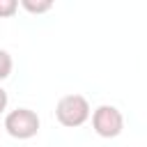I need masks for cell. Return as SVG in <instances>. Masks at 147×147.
I'll return each mask as SVG.
<instances>
[{
    "mask_svg": "<svg viewBox=\"0 0 147 147\" xmlns=\"http://www.w3.org/2000/svg\"><path fill=\"white\" fill-rule=\"evenodd\" d=\"M90 115H92V110H90V103L83 94H67L55 106V117L67 129L83 126L90 119Z\"/></svg>",
    "mask_w": 147,
    "mask_h": 147,
    "instance_id": "1",
    "label": "cell"
},
{
    "mask_svg": "<svg viewBox=\"0 0 147 147\" xmlns=\"http://www.w3.org/2000/svg\"><path fill=\"white\" fill-rule=\"evenodd\" d=\"M5 129L16 140H30L39 133V115L30 108H16V110L7 113Z\"/></svg>",
    "mask_w": 147,
    "mask_h": 147,
    "instance_id": "2",
    "label": "cell"
},
{
    "mask_svg": "<svg viewBox=\"0 0 147 147\" xmlns=\"http://www.w3.org/2000/svg\"><path fill=\"white\" fill-rule=\"evenodd\" d=\"M92 129L101 138H117L124 129V115L119 113V108L103 103L92 113Z\"/></svg>",
    "mask_w": 147,
    "mask_h": 147,
    "instance_id": "3",
    "label": "cell"
},
{
    "mask_svg": "<svg viewBox=\"0 0 147 147\" xmlns=\"http://www.w3.org/2000/svg\"><path fill=\"white\" fill-rule=\"evenodd\" d=\"M21 7L30 14H46L53 9V2L51 0H37V2L34 0H21Z\"/></svg>",
    "mask_w": 147,
    "mask_h": 147,
    "instance_id": "4",
    "label": "cell"
},
{
    "mask_svg": "<svg viewBox=\"0 0 147 147\" xmlns=\"http://www.w3.org/2000/svg\"><path fill=\"white\" fill-rule=\"evenodd\" d=\"M11 67H14L11 55H9L5 48H0V80H5V78L11 74Z\"/></svg>",
    "mask_w": 147,
    "mask_h": 147,
    "instance_id": "5",
    "label": "cell"
},
{
    "mask_svg": "<svg viewBox=\"0 0 147 147\" xmlns=\"http://www.w3.org/2000/svg\"><path fill=\"white\" fill-rule=\"evenodd\" d=\"M16 9H18V2H16V0H0V18L14 16Z\"/></svg>",
    "mask_w": 147,
    "mask_h": 147,
    "instance_id": "6",
    "label": "cell"
},
{
    "mask_svg": "<svg viewBox=\"0 0 147 147\" xmlns=\"http://www.w3.org/2000/svg\"><path fill=\"white\" fill-rule=\"evenodd\" d=\"M7 103H9V96H7V92L0 87V115L5 113V108H7Z\"/></svg>",
    "mask_w": 147,
    "mask_h": 147,
    "instance_id": "7",
    "label": "cell"
}]
</instances>
